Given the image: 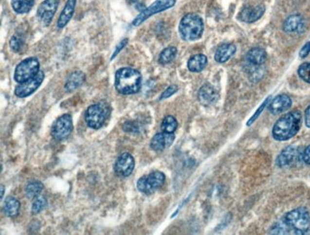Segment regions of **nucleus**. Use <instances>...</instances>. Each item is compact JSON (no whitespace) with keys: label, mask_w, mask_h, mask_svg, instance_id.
I'll use <instances>...</instances> for the list:
<instances>
[{"label":"nucleus","mask_w":310,"mask_h":235,"mask_svg":"<svg viewBox=\"0 0 310 235\" xmlns=\"http://www.w3.org/2000/svg\"><path fill=\"white\" fill-rule=\"evenodd\" d=\"M122 130L125 133H129V134H139L142 131L139 122L134 120H129L124 122L122 125Z\"/></svg>","instance_id":"obj_30"},{"label":"nucleus","mask_w":310,"mask_h":235,"mask_svg":"<svg viewBox=\"0 0 310 235\" xmlns=\"http://www.w3.org/2000/svg\"><path fill=\"white\" fill-rule=\"evenodd\" d=\"M111 113L109 104L105 101H100L88 107L85 113V122L89 128L98 130L100 129Z\"/></svg>","instance_id":"obj_5"},{"label":"nucleus","mask_w":310,"mask_h":235,"mask_svg":"<svg viewBox=\"0 0 310 235\" xmlns=\"http://www.w3.org/2000/svg\"><path fill=\"white\" fill-rule=\"evenodd\" d=\"M127 43H128V39H127V38H124L123 40L120 41V43H119V45L116 48V50H115V51H114V53H113V55H112V57H111V60H113V59L119 54V52H120V50L127 45Z\"/></svg>","instance_id":"obj_35"},{"label":"nucleus","mask_w":310,"mask_h":235,"mask_svg":"<svg viewBox=\"0 0 310 235\" xmlns=\"http://www.w3.org/2000/svg\"><path fill=\"white\" fill-rule=\"evenodd\" d=\"M265 12L263 5L244 8L240 13V19L245 23H254L259 20Z\"/></svg>","instance_id":"obj_18"},{"label":"nucleus","mask_w":310,"mask_h":235,"mask_svg":"<svg viewBox=\"0 0 310 235\" xmlns=\"http://www.w3.org/2000/svg\"><path fill=\"white\" fill-rule=\"evenodd\" d=\"M47 204V199L44 196H37L36 198H35V201L33 202L32 213L38 214L46 208Z\"/></svg>","instance_id":"obj_29"},{"label":"nucleus","mask_w":310,"mask_h":235,"mask_svg":"<svg viewBox=\"0 0 310 235\" xmlns=\"http://www.w3.org/2000/svg\"><path fill=\"white\" fill-rule=\"evenodd\" d=\"M176 4V0H156L152 5L144 9L143 12L133 20L134 26H140L152 16L166 11Z\"/></svg>","instance_id":"obj_9"},{"label":"nucleus","mask_w":310,"mask_h":235,"mask_svg":"<svg viewBox=\"0 0 310 235\" xmlns=\"http://www.w3.org/2000/svg\"><path fill=\"white\" fill-rule=\"evenodd\" d=\"M143 85V76L141 72L130 68H121L115 75V87L119 94L124 95L137 94L141 91Z\"/></svg>","instance_id":"obj_2"},{"label":"nucleus","mask_w":310,"mask_h":235,"mask_svg":"<svg viewBox=\"0 0 310 235\" xmlns=\"http://www.w3.org/2000/svg\"><path fill=\"white\" fill-rule=\"evenodd\" d=\"M164 182L165 174L160 170H155L141 177L137 182V188L142 193L149 195L162 188Z\"/></svg>","instance_id":"obj_6"},{"label":"nucleus","mask_w":310,"mask_h":235,"mask_svg":"<svg viewBox=\"0 0 310 235\" xmlns=\"http://www.w3.org/2000/svg\"><path fill=\"white\" fill-rule=\"evenodd\" d=\"M35 5V0H12L13 10L19 15L29 13Z\"/></svg>","instance_id":"obj_26"},{"label":"nucleus","mask_w":310,"mask_h":235,"mask_svg":"<svg viewBox=\"0 0 310 235\" xmlns=\"http://www.w3.org/2000/svg\"><path fill=\"white\" fill-rule=\"evenodd\" d=\"M177 52H178V50H177V48L174 47V46L165 48L160 54L159 62L162 65H166V64L171 63L175 59V57L177 55Z\"/></svg>","instance_id":"obj_27"},{"label":"nucleus","mask_w":310,"mask_h":235,"mask_svg":"<svg viewBox=\"0 0 310 235\" xmlns=\"http://www.w3.org/2000/svg\"><path fill=\"white\" fill-rule=\"evenodd\" d=\"M44 188L43 184L38 180H33L27 183L25 187V195L28 199H35L42 192Z\"/></svg>","instance_id":"obj_25"},{"label":"nucleus","mask_w":310,"mask_h":235,"mask_svg":"<svg viewBox=\"0 0 310 235\" xmlns=\"http://www.w3.org/2000/svg\"><path fill=\"white\" fill-rule=\"evenodd\" d=\"M135 159L129 152H123L119 155L114 165L115 172L122 177H128L135 168Z\"/></svg>","instance_id":"obj_12"},{"label":"nucleus","mask_w":310,"mask_h":235,"mask_svg":"<svg viewBox=\"0 0 310 235\" xmlns=\"http://www.w3.org/2000/svg\"><path fill=\"white\" fill-rule=\"evenodd\" d=\"M302 159L306 164L310 165V145H309L303 151Z\"/></svg>","instance_id":"obj_36"},{"label":"nucleus","mask_w":310,"mask_h":235,"mask_svg":"<svg viewBox=\"0 0 310 235\" xmlns=\"http://www.w3.org/2000/svg\"><path fill=\"white\" fill-rule=\"evenodd\" d=\"M86 75L83 71H75L71 72L67 79L64 86V89L67 93H72L75 91L77 88H79L85 81Z\"/></svg>","instance_id":"obj_20"},{"label":"nucleus","mask_w":310,"mask_h":235,"mask_svg":"<svg viewBox=\"0 0 310 235\" xmlns=\"http://www.w3.org/2000/svg\"><path fill=\"white\" fill-rule=\"evenodd\" d=\"M301 153L299 148L296 146H289L286 148L277 157L276 165L280 168H285L294 164L300 158Z\"/></svg>","instance_id":"obj_13"},{"label":"nucleus","mask_w":310,"mask_h":235,"mask_svg":"<svg viewBox=\"0 0 310 235\" xmlns=\"http://www.w3.org/2000/svg\"><path fill=\"white\" fill-rule=\"evenodd\" d=\"M23 38L20 35L16 34V35L12 36V38L10 40V47L14 51H18L23 46Z\"/></svg>","instance_id":"obj_32"},{"label":"nucleus","mask_w":310,"mask_h":235,"mask_svg":"<svg viewBox=\"0 0 310 235\" xmlns=\"http://www.w3.org/2000/svg\"><path fill=\"white\" fill-rule=\"evenodd\" d=\"M283 29L288 34H302L306 30V21L301 15H292L285 20Z\"/></svg>","instance_id":"obj_15"},{"label":"nucleus","mask_w":310,"mask_h":235,"mask_svg":"<svg viewBox=\"0 0 310 235\" xmlns=\"http://www.w3.org/2000/svg\"><path fill=\"white\" fill-rule=\"evenodd\" d=\"M245 60L253 66L260 67L266 60V51L262 48H252L245 55Z\"/></svg>","instance_id":"obj_21"},{"label":"nucleus","mask_w":310,"mask_h":235,"mask_svg":"<svg viewBox=\"0 0 310 235\" xmlns=\"http://www.w3.org/2000/svg\"><path fill=\"white\" fill-rule=\"evenodd\" d=\"M175 138L176 136L174 134L162 132L154 135V137L150 142V147L153 151L161 152L166 150L167 148H169L175 141Z\"/></svg>","instance_id":"obj_14"},{"label":"nucleus","mask_w":310,"mask_h":235,"mask_svg":"<svg viewBox=\"0 0 310 235\" xmlns=\"http://www.w3.org/2000/svg\"><path fill=\"white\" fill-rule=\"evenodd\" d=\"M44 80V72L39 71V72L34 76L33 78L25 81L23 83H19L16 89L15 94L19 98H25L34 94L42 84Z\"/></svg>","instance_id":"obj_10"},{"label":"nucleus","mask_w":310,"mask_h":235,"mask_svg":"<svg viewBox=\"0 0 310 235\" xmlns=\"http://www.w3.org/2000/svg\"><path fill=\"white\" fill-rule=\"evenodd\" d=\"M207 65V57L204 54H195L187 62V68L192 72L203 71Z\"/></svg>","instance_id":"obj_24"},{"label":"nucleus","mask_w":310,"mask_h":235,"mask_svg":"<svg viewBox=\"0 0 310 235\" xmlns=\"http://www.w3.org/2000/svg\"><path fill=\"white\" fill-rule=\"evenodd\" d=\"M270 99H271V96H268L265 100H264V102L262 103V105L260 106V108L256 111V113L254 114V116L252 117V118H250L249 120H248V122H247V126H250V125H252L258 118L261 116V114L262 113V111L264 110V108L269 104V102H270Z\"/></svg>","instance_id":"obj_33"},{"label":"nucleus","mask_w":310,"mask_h":235,"mask_svg":"<svg viewBox=\"0 0 310 235\" xmlns=\"http://www.w3.org/2000/svg\"><path fill=\"white\" fill-rule=\"evenodd\" d=\"M129 2H132V3H136V2H139V1H141V0H128Z\"/></svg>","instance_id":"obj_40"},{"label":"nucleus","mask_w":310,"mask_h":235,"mask_svg":"<svg viewBox=\"0 0 310 235\" xmlns=\"http://www.w3.org/2000/svg\"><path fill=\"white\" fill-rule=\"evenodd\" d=\"M292 105V100L287 94H280L271 100L268 111L272 115H280L287 111Z\"/></svg>","instance_id":"obj_16"},{"label":"nucleus","mask_w":310,"mask_h":235,"mask_svg":"<svg viewBox=\"0 0 310 235\" xmlns=\"http://www.w3.org/2000/svg\"><path fill=\"white\" fill-rule=\"evenodd\" d=\"M59 5V0H44L37 8L36 17L39 22L43 26H49L52 23L54 16Z\"/></svg>","instance_id":"obj_11"},{"label":"nucleus","mask_w":310,"mask_h":235,"mask_svg":"<svg viewBox=\"0 0 310 235\" xmlns=\"http://www.w3.org/2000/svg\"><path fill=\"white\" fill-rule=\"evenodd\" d=\"M178 90H179V87L177 85L169 86L166 90L160 96V100H164V99H167V98L171 97L173 94H175L178 92Z\"/></svg>","instance_id":"obj_34"},{"label":"nucleus","mask_w":310,"mask_h":235,"mask_svg":"<svg viewBox=\"0 0 310 235\" xmlns=\"http://www.w3.org/2000/svg\"><path fill=\"white\" fill-rule=\"evenodd\" d=\"M237 51V47L231 43L221 44L215 52V60L218 63H225L231 59Z\"/></svg>","instance_id":"obj_19"},{"label":"nucleus","mask_w":310,"mask_h":235,"mask_svg":"<svg viewBox=\"0 0 310 235\" xmlns=\"http://www.w3.org/2000/svg\"><path fill=\"white\" fill-rule=\"evenodd\" d=\"M305 122L308 128H310V104L305 112Z\"/></svg>","instance_id":"obj_38"},{"label":"nucleus","mask_w":310,"mask_h":235,"mask_svg":"<svg viewBox=\"0 0 310 235\" xmlns=\"http://www.w3.org/2000/svg\"><path fill=\"white\" fill-rule=\"evenodd\" d=\"M310 53V42H308L305 44V46L302 48L300 50V57L301 58H306Z\"/></svg>","instance_id":"obj_37"},{"label":"nucleus","mask_w":310,"mask_h":235,"mask_svg":"<svg viewBox=\"0 0 310 235\" xmlns=\"http://www.w3.org/2000/svg\"><path fill=\"white\" fill-rule=\"evenodd\" d=\"M299 76L307 83H310V63H304L298 69Z\"/></svg>","instance_id":"obj_31"},{"label":"nucleus","mask_w":310,"mask_h":235,"mask_svg":"<svg viewBox=\"0 0 310 235\" xmlns=\"http://www.w3.org/2000/svg\"><path fill=\"white\" fill-rule=\"evenodd\" d=\"M75 3H76V0H67L66 5L63 8V10L58 17V20H57V28L58 29H63L71 20V18L73 16V13H74Z\"/></svg>","instance_id":"obj_22"},{"label":"nucleus","mask_w":310,"mask_h":235,"mask_svg":"<svg viewBox=\"0 0 310 235\" xmlns=\"http://www.w3.org/2000/svg\"><path fill=\"white\" fill-rule=\"evenodd\" d=\"M73 130V118L71 115L65 114L57 118L51 129V134L56 141L66 139Z\"/></svg>","instance_id":"obj_8"},{"label":"nucleus","mask_w":310,"mask_h":235,"mask_svg":"<svg viewBox=\"0 0 310 235\" xmlns=\"http://www.w3.org/2000/svg\"><path fill=\"white\" fill-rule=\"evenodd\" d=\"M218 97H219L218 92L216 91L214 87L212 85H210L209 83L204 84L199 90V93H198V99H199L200 103L205 107L212 105L217 101Z\"/></svg>","instance_id":"obj_17"},{"label":"nucleus","mask_w":310,"mask_h":235,"mask_svg":"<svg viewBox=\"0 0 310 235\" xmlns=\"http://www.w3.org/2000/svg\"><path fill=\"white\" fill-rule=\"evenodd\" d=\"M4 191H5V187L3 186V185H1V198H3V196H4Z\"/></svg>","instance_id":"obj_39"},{"label":"nucleus","mask_w":310,"mask_h":235,"mask_svg":"<svg viewBox=\"0 0 310 235\" xmlns=\"http://www.w3.org/2000/svg\"><path fill=\"white\" fill-rule=\"evenodd\" d=\"M39 61L36 57H29L24 59L16 68L15 80L18 83H23L25 81L33 78L39 72Z\"/></svg>","instance_id":"obj_7"},{"label":"nucleus","mask_w":310,"mask_h":235,"mask_svg":"<svg viewBox=\"0 0 310 235\" xmlns=\"http://www.w3.org/2000/svg\"><path fill=\"white\" fill-rule=\"evenodd\" d=\"M20 202L16 198L12 196H8L5 199L3 211L5 215H7L10 218H15L18 215L20 211Z\"/></svg>","instance_id":"obj_23"},{"label":"nucleus","mask_w":310,"mask_h":235,"mask_svg":"<svg viewBox=\"0 0 310 235\" xmlns=\"http://www.w3.org/2000/svg\"><path fill=\"white\" fill-rule=\"evenodd\" d=\"M283 221L294 235H306L310 230V213L305 208L287 212Z\"/></svg>","instance_id":"obj_4"},{"label":"nucleus","mask_w":310,"mask_h":235,"mask_svg":"<svg viewBox=\"0 0 310 235\" xmlns=\"http://www.w3.org/2000/svg\"><path fill=\"white\" fill-rule=\"evenodd\" d=\"M204 31V24L201 17L194 13L185 15L179 26L181 37L185 41H195L201 37Z\"/></svg>","instance_id":"obj_3"},{"label":"nucleus","mask_w":310,"mask_h":235,"mask_svg":"<svg viewBox=\"0 0 310 235\" xmlns=\"http://www.w3.org/2000/svg\"><path fill=\"white\" fill-rule=\"evenodd\" d=\"M302 126V114L292 111L279 118L272 129V136L275 140L286 141L294 137Z\"/></svg>","instance_id":"obj_1"},{"label":"nucleus","mask_w":310,"mask_h":235,"mask_svg":"<svg viewBox=\"0 0 310 235\" xmlns=\"http://www.w3.org/2000/svg\"><path fill=\"white\" fill-rule=\"evenodd\" d=\"M161 128L163 132H165L168 134H174L176 130L178 129V121L177 119L172 116H167L164 118Z\"/></svg>","instance_id":"obj_28"}]
</instances>
